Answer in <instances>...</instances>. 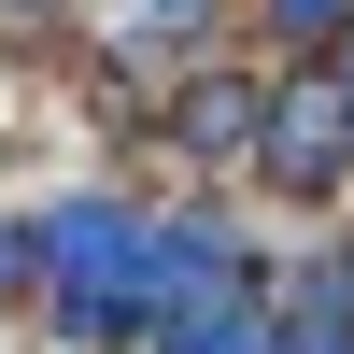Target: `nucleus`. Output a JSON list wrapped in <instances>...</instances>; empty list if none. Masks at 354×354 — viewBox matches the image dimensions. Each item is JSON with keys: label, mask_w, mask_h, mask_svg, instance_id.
<instances>
[{"label": "nucleus", "mask_w": 354, "mask_h": 354, "mask_svg": "<svg viewBox=\"0 0 354 354\" xmlns=\"http://www.w3.org/2000/svg\"><path fill=\"white\" fill-rule=\"evenodd\" d=\"M255 128H270V85H198V100H185V142H198V156H241Z\"/></svg>", "instance_id": "2"}, {"label": "nucleus", "mask_w": 354, "mask_h": 354, "mask_svg": "<svg viewBox=\"0 0 354 354\" xmlns=\"http://www.w3.org/2000/svg\"><path fill=\"white\" fill-rule=\"evenodd\" d=\"M270 28H283V43H340V28H354V0H270Z\"/></svg>", "instance_id": "3"}, {"label": "nucleus", "mask_w": 354, "mask_h": 354, "mask_svg": "<svg viewBox=\"0 0 354 354\" xmlns=\"http://www.w3.org/2000/svg\"><path fill=\"white\" fill-rule=\"evenodd\" d=\"M255 170H270V185H340V170H354V85H340V71H312L298 100H270Z\"/></svg>", "instance_id": "1"}]
</instances>
